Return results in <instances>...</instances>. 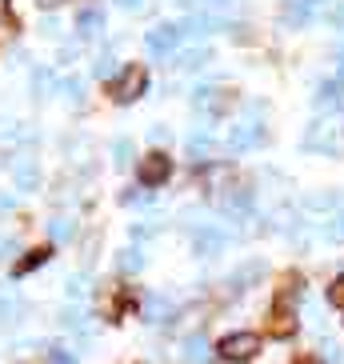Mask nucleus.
<instances>
[{"label":"nucleus","mask_w":344,"mask_h":364,"mask_svg":"<svg viewBox=\"0 0 344 364\" xmlns=\"http://www.w3.org/2000/svg\"><path fill=\"white\" fill-rule=\"evenodd\" d=\"M144 88H149V73H144L140 65H124L117 76H112L108 92H112V100H117V105H132Z\"/></svg>","instance_id":"nucleus-1"},{"label":"nucleus","mask_w":344,"mask_h":364,"mask_svg":"<svg viewBox=\"0 0 344 364\" xmlns=\"http://www.w3.org/2000/svg\"><path fill=\"white\" fill-rule=\"evenodd\" d=\"M308 152H340L344 149V124H333V120H316L308 132H304V140H301Z\"/></svg>","instance_id":"nucleus-2"},{"label":"nucleus","mask_w":344,"mask_h":364,"mask_svg":"<svg viewBox=\"0 0 344 364\" xmlns=\"http://www.w3.org/2000/svg\"><path fill=\"white\" fill-rule=\"evenodd\" d=\"M216 353L225 356V360H252V356L260 353V336L257 332H228L225 341L216 344Z\"/></svg>","instance_id":"nucleus-3"},{"label":"nucleus","mask_w":344,"mask_h":364,"mask_svg":"<svg viewBox=\"0 0 344 364\" xmlns=\"http://www.w3.org/2000/svg\"><path fill=\"white\" fill-rule=\"evenodd\" d=\"M193 105L213 112V117H225V112H232V105H237V92H232V88H196Z\"/></svg>","instance_id":"nucleus-4"},{"label":"nucleus","mask_w":344,"mask_h":364,"mask_svg":"<svg viewBox=\"0 0 344 364\" xmlns=\"http://www.w3.org/2000/svg\"><path fill=\"white\" fill-rule=\"evenodd\" d=\"M172 176V156L164 152H149V156H140V184L144 188H156Z\"/></svg>","instance_id":"nucleus-5"},{"label":"nucleus","mask_w":344,"mask_h":364,"mask_svg":"<svg viewBox=\"0 0 344 364\" xmlns=\"http://www.w3.org/2000/svg\"><path fill=\"white\" fill-rule=\"evenodd\" d=\"M181 24H156V28H149V36H144V48H149L152 56H172V48L181 44Z\"/></svg>","instance_id":"nucleus-6"},{"label":"nucleus","mask_w":344,"mask_h":364,"mask_svg":"<svg viewBox=\"0 0 344 364\" xmlns=\"http://www.w3.org/2000/svg\"><path fill=\"white\" fill-rule=\"evenodd\" d=\"M257 144H264V124H260V120H244V124H232V132H228V149H232V152L257 149Z\"/></svg>","instance_id":"nucleus-7"},{"label":"nucleus","mask_w":344,"mask_h":364,"mask_svg":"<svg viewBox=\"0 0 344 364\" xmlns=\"http://www.w3.org/2000/svg\"><path fill=\"white\" fill-rule=\"evenodd\" d=\"M193 245H196V252L200 257H216V252H225V245H228V232H220V228H196V236H193Z\"/></svg>","instance_id":"nucleus-8"},{"label":"nucleus","mask_w":344,"mask_h":364,"mask_svg":"<svg viewBox=\"0 0 344 364\" xmlns=\"http://www.w3.org/2000/svg\"><path fill=\"white\" fill-rule=\"evenodd\" d=\"M220 28H228L220 16H213V12H196V16H188V21L181 24V33H193V36H213L220 33Z\"/></svg>","instance_id":"nucleus-9"},{"label":"nucleus","mask_w":344,"mask_h":364,"mask_svg":"<svg viewBox=\"0 0 344 364\" xmlns=\"http://www.w3.org/2000/svg\"><path fill=\"white\" fill-rule=\"evenodd\" d=\"M292 332H296V316H292L284 304H276V309L269 312V336H280V341H284Z\"/></svg>","instance_id":"nucleus-10"},{"label":"nucleus","mask_w":344,"mask_h":364,"mask_svg":"<svg viewBox=\"0 0 344 364\" xmlns=\"http://www.w3.org/2000/svg\"><path fill=\"white\" fill-rule=\"evenodd\" d=\"M36 181H41V172H36V164H33V161H21L16 168H12V184H16L21 193H33Z\"/></svg>","instance_id":"nucleus-11"},{"label":"nucleus","mask_w":344,"mask_h":364,"mask_svg":"<svg viewBox=\"0 0 344 364\" xmlns=\"http://www.w3.org/2000/svg\"><path fill=\"white\" fill-rule=\"evenodd\" d=\"M100 24H104V12H100V9H85L80 16H76V33H80V36H97Z\"/></svg>","instance_id":"nucleus-12"},{"label":"nucleus","mask_w":344,"mask_h":364,"mask_svg":"<svg viewBox=\"0 0 344 364\" xmlns=\"http://www.w3.org/2000/svg\"><path fill=\"white\" fill-rule=\"evenodd\" d=\"M260 272H264V264H260V260H252V264L237 268V272L228 277V284H232V289H248V280H257Z\"/></svg>","instance_id":"nucleus-13"},{"label":"nucleus","mask_w":344,"mask_h":364,"mask_svg":"<svg viewBox=\"0 0 344 364\" xmlns=\"http://www.w3.org/2000/svg\"><path fill=\"white\" fill-rule=\"evenodd\" d=\"M301 204H304V208H333V204H340V193H336V188H324V193H308Z\"/></svg>","instance_id":"nucleus-14"},{"label":"nucleus","mask_w":344,"mask_h":364,"mask_svg":"<svg viewBox=\"0 0 344 364\" xmlns=\"http://www.w3.org/2000/svg\"><path fill=\"white\" fill-rule=\"evenodd\" d=\"M44 260H48V248H33L28 257H21V260H16V268H12V277H24V272H33L36 264H44Z\"/></svg>","instance_id":"nucleus-15"},{"label":"nucleus","mask_w":344,"mask_h":364,"mask_svg":"<svg viewBox=\"0 0 344 364\" xmlns=\"http://www.w3.org/2000/svg\"><path fill=\"white\" fill-rule=\"evenodd\" d=\"M184 356H188L193 364L208 360V356H213V353H208V341H205V336H188V344H184Z\"/></svg>","instance_id":"nucleus-16"},{"label":"nucleus","mask_w":344,"mask_h":364,"mask_svg":"<svg viewBox=\"0 0 344 364\" xmlns=\"http://www.w3.org/2000/svg\"><path fill=\"white\" fill-rule=\"evenodd\" d=\"M213 149H216V140L208 136V132H193V136H188V152H193V156H208Z\"/></svg>","instance_id":"nucleus-17"},{"label":"nucleus","mask_w":344,"mask_h":364,"mask_svg":"<svg viewBox=\"0 0 344 364\" xmlns=\"http://www.w3.org/2000/svg\"><path fill=\"white\" fill-rule=\"evenodd\" d=\"M12 312H21V304H16V296H12L9 284H0V321H16Z\"/></svg>","instance_id":"nucleus-18"},{"label":"nucleus","mask_w":344,"mask_h":364,"mask_svg":"<svg viewBox=\"0 0 344 364\" xmlns=\"http://www.w3.org/2000/svg\"><path fill=\"white\" fill-rule=\"evenodd\" d=\"M164 316H168V300H164V296H152L149 304H144V321L156 324V321H164Z\"/></svg>","instance_id":"nucleus-19"},{"label":"nucleus","mask_w":344,"mask_h":364,"mask_svg":"<svg viewBox=\"0 0 344 364\" xmlns=\"http://www.w3.org/2000/svg\"><path fill=\"white\" fill-rule=\"evenodd\" d=\"M112 161H117V168H124V164L132 161V140L129 136H120L117 144H112Z\"/></svg>","instance_id":"nucleus-20"},{"label":"nucleus","mask_w":344,"mask_h":364,"mask_svg":"<svg viewBox=\"0 0 344 364\" xmlns=\"http://www.w3.org/2000/svg\"><path fill=\"white\" fill-rule=\"evenodd\" d=\"M208 60H213V53H208V48H193V53L181 56V68H200V65H208Z\"/></svg>","instance_id":"nucleus-21"},{"label":"nucleus","mask_w":344,"mask_h":364,"mask_svg":"<svg viewBox=\"0 0 344 364\" xmlns=\"http://www.w3.org/2000/svg\"><path fill=\"white\" fill-rule=\"evenodd\" d=\"M117 264L124 268V272H136V268H144V257H140L136 248H124V252L117 257Z\"/></svg>","instance_id":"nucleus-22"},{"label":"nucleus","mask_w":344,"mask_h":364,"mask_svg":"<svg viewBox=\"0 0 344 364\" xmlns=\"http://www.w3.org/2000/svg\"><path fill=\"white\" fill-rule=\"evenodd\" d=\"M16 28V16H12V4L9 0H0V36L4 33H12Z\"/></svg>","instance_id":"nucleus-23"},{"label":"nucleus","mask_w":344,"mask_h":364,"mask_svg":"<svg viewBox=\"0 0 344 364\" xmlns=\"http://www.w3.org/2000/svg\"><path fill=\"white\" fill-rule=\"evenodd\" d=\"M33 85H36V97H44V88H53V85H56V76H53V73H44V68H36V80H33Z\"/></svg>","instance_id":"nucleus-24"},{"label":"nucleus","mask_w":344,"mask_h":364,"mask_svg":"<svg viewBox=\"0 0 344 364\" xmlns=\"http://www.w3.org/2000/svg\"><path fill=\"white\" fill-rule=\"evenodd\" d=\"M72 236V220H53V240H68Z\"/></svg>","instance_id":"nucleus-25"},{"label":"nucleus","mask_w":344,"mask_h":364,"mask_svg":"<svg viewBox=\"0 0 344 364\" xmlns=\"http://www.w3.org/2000/svg\"><path fill=\"white\" fill-rule=\"evenodd\" d=\"M60 324H65V328H85V312H72V309H68L65 316H60Z\"/></svg>","instance_id":"nucleus-26"},{"label":"nucleus","mask_w":344,"mask_h":364,"mask_svg":"<svg viewBox=\"0 0 344 364\" xmlns=\"http://www.w3.org/2000/svg\"><path fill=\"white\" fill-rule=\"evenodd\" d=\"M112 73H117V65H112V56H100V60H97V76H100V80H108Z\"/></svg>","instance_id":"nucleus-27"},{"label":"nucleus","mask_w":344,"mask_h":364,"mask_svg":"<svg viewBox=\"0 0 344 364\" xmlns=\"http://www.w3.org/2000/svg\"><path fill=\"white\" fill-rule=\"evenodd\" d=\"M60 88H65V97H68V100H76V105H80V97H85V92H80V80H65Z\"/></svg>","instance_id":"nucleus-28"},{"label":"nucleus","mask_w":344,"mask_h":364,"mask_svg":"<svg viewBox=\"0 0 344 364\" xmlns=\"http://www.w3.org/2000/svg\"><path fill=\"white\" fill-rule=\"evenodd\" d=\"M328 300H333V304H340V309H344V277L336 280L333 289H328Z\"/></svg>","instance_id":"nucleus-29"},{"label":"nucleus","mask_w":344,"mask_h":364,"mask_svg":"<svg viewBox=\"0 0 344 364\" xmlns=\"http://www.w3.org/2000/svg\"><path fill=\"white\" fill-rule=\"evenodd\" d=\"M48 360H53V364H76L72 356L65 353V348H53V353H48Z\"/></svg>","instance_id":"nucleus-30"},{"label":"nucleus","mask_w":344,"mask_h":364,"mask_svg":"<svg viewBox=\"0 0 344 364\" xmlns=\"http://www.w3.org/2000/svg\"><path fill=\"white\" fill-rule=\"evenodd\" d=\"M328 236H336V240H344V213L336 216L333 225H328Z\"/></svg>","instance_id":"nucleus-31"},{"label":"nucleus","mask_w":344,"mask_h":364,"mask_svg":"<svg viewBox=\"0 0 344 364\" xmlns=\"http://www.w3.org/2000/svg\"><path fill=\"white\" fill-rule=\"evenodd\" d=\"M120 9H140V4H144V0H117Z\"/></svg>","instance_id":"nucleus-32"},{"label":"nucleus","mask_w":344,"mask_h":364,"mask_svg":"<svg viewBox=\"0 0 344 364\" xmlns=\"http://www.w3.org/2000/svg\"><path fill=\"white\" fill-rule=\"evenodd\" d=\"M41 9H56V4H65V0H36Z\"/></svg>","instance_id":"nucleus-33"},{"label":"nucleus","mask_w":344,"mask_h":364,"mask_svg":"<svg viewBox=\"0 0 344 364\" xmlns=\"http://www.w3.org/2000/svg\"><path fill=\"white\" fill-rule=\"evenodd\" d=\"M301 4H308V9H316V4H321V0H301Z\"/></svg>","instance_id":"nucleus-34"},{"label":"nucleus","mask_w":344,"mask_h":364,"mask_svg":"<svg viewBox=\"0 0 344 364\" xmlns=\"http://www.w3.org/2000/svg\"><path fill=\"white\" fill-rule=\"evenodd\" d=\"M208 4H225V0H208Z\"/></svg>","instance_id":"nucleus-35"}]
</instances>
